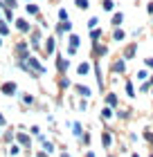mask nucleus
Segmentation results:
<instances>
[{
	"label": "nucleus",
	"instance_id": "3",
	"mask_svg": "<svg viewBox=\"0 0 153 157\" xmlns=\"http://www.w3.org/2000/svg\"><path fill=\"white\" fill-rule=\"evenodd\" d=\"M92 49H95V54H97V56H104V54H106V47H104V45H99V43H95Z\"/></svg>",
	"mask_w": 153,
	"mask_h": 157
},
{
	"label": "nucleus",
	"instance_id": "12",
	"mask_svg": "<svg viewBox=\"0 0 153 157\" xmlns=\"http://www.w3.org/2000/svg\"><path fill=\"white\" fill-rule=\"evenodd\" d=\"M90 38H92L95 43H97V40L101 38V32H99V29H92V34H90Z\"/></svg>",
	"mask_w": 153,
	"mask_h": 157
},
{
	"label": "nucleus",
	"instance_id": "10",
	"mask_svg": "<svg viewBox=\"0 0 153 157\" xmlns=\"http://www.w3.org/2000/svg\"><path fill=\"white\" fill-rule=\"evenodd\" d=\"M106 103H111V105H117V97H115L113 92H111V94H106Z\"/></svg>",
	"mask_w": 153,
	"mask_h": 157
},
{
	"label": "nucleus",
	"instance_id": "11",
	"mask_svg": "<svg viewBox=\"0 0 153 157\" xmlns=\"http://www.w3.org/2000/svg\"><path fill=\"white\" fill-rule=\"evenodd\" d=\"M45 49H47V54H52V52H54V38H50V40H47Z\"/></svg>",
	"mask_w": 153,
	"mask_h": 157
},
{
	"label": "nucleus",
	"instance_id": "15",
	"mask_svg": "<svg viewBox=\"0 0 153 157\" xmlns=\"http://www.w3.org/2000/svg\"><path fill=\"white\" fill-rule=\"evenodd\" d=\"M113 7H115V5H113V0H104V9H106V11H111Z\"/></svg>",
	"mask_w": 153,
	"mask_h": 157
},
{
	"label": "nucleus",
	"instance_id": "27",
	"mask_svg": "<svg viewBox=\"0 0 153 157\" xmlns=\"http://www.w3.org/2000/svg\"><path fill=\"white\" fill-rule=\"evenodd\" d=\"M2 126H5V117H2V115H0V128H2Z\"/></svg>",
	"mask_w": 153,
	"mask_h": 157
},
{
	"label": "nucleus",
	"instance_id": "21",
	"mask_svg": "<svg viewBox=\"0 0 153 157\" xmlns=\"http://www.w3.org/2000/svg\"><path fill=\"white\" fill-rule=\"evenodd\" d=\"M77 5L81 7V9H86V7H88V0H77Z\"/></svg>",
	"mask_w": 153,
	"mask_h": 157
},
{
	"label": "nucleus",
	"instance_id": "20",
	"mask_svg": "<svg viewBox=\"0 0 153 157\" xmlns=\"http://www.w3.org/2000/svg\"><path fill=\"white\" fill-rule=\"evenodd\" d=\"M59 18H61V20H68V11L61 9V11H59Z\"/></svg>",
	"mask_w": 153,
	"mask_h": 157
},
{
	"label": "nucleus",
	"instance_id": "19",
	"mask_svg": "<svg viewBox=\"0 0 153 157\" xmlns=\"http://www.w3.org/2000/svg\"><path fill=\"white\" fill-rule=\"evenodd\" d=\"M27 11H30V13H38V7H36V5H30V7H27Z\"/></svg>",
	"mask_w": 153,
	"mask_h": 157
},
{
	"label": "nucleus",
	"instance_id": "30",
	"mask_svg": "<svg viewBox=\"0 0 153 157\" xmlns=\"http://www.w3.org/2000/svg\"><path fill=\"white\" fill-rule=\"evenodd\" d=\"M151 157H153V155H151Z\"/></svg>",
	"mask_w": 153,
	"mask_h": 157
},
{
	"label": "nucleus",
	"instance_id": "16",
	"mask_svg": "<svg viewBox=\"0 0 153 157\" xmlns=\"http://www.w3.org/2000/svg\"><path fill=\"white\" fill-rule=\"evenodd\" d=\"M101 117H104V119H111V117H113L111 108H104V112H101Z\"/></svg>",
	"mask_w": 153,
	"mask_h": 157
},
{
	"label": "nucleus",
	"instance_id": "5",
	"mask_svg": "<svg viewBox=\"0 0 153 157\" xmlns=\"http://www.w3.org/2000/svg\"><path fill=\"white\" fill-rule=\"evenodd\" d=\"M111 144H113V135L108 132V130H104V146L111 148Z\"/></svg>",
	"mask_w": 153,
	"mask_h": 157
},
{
	"label": "nucleus",
	"instance_id": "24",
	"mask_svg": "<svg viewBox=\"0 0 153 157\" xmlns=\"http://www.w3.org/2000/svg\"><path fill=\"white\" fill-rule=\"evenodd\" d=\"M72 130H74V135H81V126L74 124V128H72Z\"/></svg>",
	"mask_w": 153,
	"mask_h": 157
},
{
	"label": "nucleus",
	"instance_id": "18",
	"mask_svg": "<svg viewBox=\"0 0 153 157\" xmlns=\"http://www.w3.org/2000/svg\"><path fill=\"white\" fill-rule=\"evenodd\" d=\"M126 92H128V97H133V94H135V92H133V85H131V81L126 83Z\"/></svg>",
	"mask_w": 153,
	"mask_h": 157
},
{
	"label": "nucleus",
	"instance_id": "7",
	"mask_svg": "<svg viewBox=\"0 0 153 157\" xmlns=\"http://www.w3.org/2000/svg\"><path fill=\"white\" fill-rule=\"evenodd\" d=\"M74 88H77V92H79V94H83V97H90V90L86 88V85H74Z\"/></svg>",
	"mask_w": 153,
	"mask_h": 157
},
{
	"label": "nucleus",
	"instance_id": "2",
	"mask_svg": "<svg viewBox=\"0 0 153 157\" xmlns=\"http://www.w3.org/2000/svg\"><path fill=\"white\" fill-rule=\"evenodd\" d=\"M133 56H135V45H128L124 49V59H133Z\"/></svg>",
	"mask_w": 153,
	"mask_h": 157
},
{
	"label": "nucleus",
	"instance_id": "13",
	"mask_svg": "<svg viewBox=\"0 0 153 157\" xmlns=\"http://www.w3.org/2000/svg\"><path fill=\"white\" fill-rule=\"evenodd\" d=\"M79 74H88V63H81V65H79V70H77Z\"/></svg>",
	"mask_w": 153,
	"mask_h": 157
},
{
	"label": "nucleus",
	"instance_id": "28",
	"mask_svg": "<svg viewBox=\"0 0 153 157\" xmlns=\"http://www.w3.org/2000/svg\"><path fill=\"white\" fill-rule=\"evenodd\" d=\"M149 13H153V2H151V5H149Z\"/></svg>",
	"mask_w": 153,
	"mask_h": 157
},
{
	"label": "nucleus",
	"instance_id": "25",
	"mask_svg": "<svg viewBox=\"0 0 153 157\" xmlns=\"http://www.w3.org/2000/svg\"><path fill=\"white\" fill-rule=\"evenodd\" d=\"M95 25H97V18H90V20H88V27H90V29H92V27H95Z\"/></svg>",
	"mask_w": 153,
	"mask_h": 157
},
{
	"label": "nucleus",
	"instance_id": "1",
	"mask_svg": "<svg viewBox=\"0 0 153 157\" xmlns=\"http://www.w3.org/2000/svg\"><path fill=\"white\" fill-rule=\"evenodd\" d=\"M0 90H2V94H14V92H16V83H2V88H0Z\"/></svg>",
	"mask_w": 153,
	"mask_h": 157
},
{
	"label": "nucleus",
	"instance_id": "6",
	"mask_svg": "<svg viewBox=\"0 0 153 157\" xmlns=\"http://www.w3.org/2000/svg\"><path fill=\"white\" fill-rule=\"evenodd\" d=\"M18 144H23V146H30V144H32V139L27 137V135H20V132H18Z\"/></svg>",
	"mask_w": 153,
	"mask_h": 157
},
{
	"label": "nucleus",
	"instance_id": "8",
	"mask_svg": "<svg viewBox=\"0 0 153 157\" xmlns=\"http://www.w3.org/2000/svg\"><path fill=\"white\" fill-rule=\"evenodd\" d=\"M113 72H117V74L124 72V61H117V63H115V65H113Z\"/></svg>",
	"mask_w": 153,
	"mask_h": 157
},
{
	"label": "nucleus",
	"instance_id": "22",
	"mask_svg": "<svg viewBox=\"0 0 153 157\" xmlns=\"http://www.w3.org/2000/svg\"><path fill=\"white\" fill-rule=\"evenodd\" d=\"M113 23H115V25H119V23H122V13H115V18H113Z\"/></svg>",
	"mask_w": 153,
	"mask_h": 157
},
{
	"label": "nucleus",
	"instance_id": "23",
	"mask_svg": "<svg viewBox=\"0 0 153 157\" xmlns=\"http://www.w3.org/2000/svg\"><path fill=\"white\" fill-rule=\"evenodd\" d=\"M140 90H142V92H149V90H151V83H142Z\"/></svg>",
	"mask_w": 153,
	"mask_h": 157
},
{
	"label": "nucleus",
	"instance_id": "4",
	"mask_svg": "<svg viewBox=\"0 0 153 157\" xmlns=\"http://www.w3.org/2000/svg\"><path fill=\"white\" fill-rule=\"evenodd\" d=\"M56 65H59V72H65V70H68V61L59 56V59H56Z\"/></svg>",
	"mask_w": 153,
	"mask_h": 157
},
{
	"label": "nucleus",
	"instance_id": "9",
	"mask_svg": "<svg viewBox=\"0 0 153 157\" xmlns=\"http://www.w3.org/2000/svg\"><path fill=\"white\" fill-rule=\"evenodd\" d=\"M16 27H18L20 32H30V25H27L25 20H18V23H16Z\"/></svg>",
	"mask_w": 153,
	"mask_h": 157
},
{
	"label": "nucleus",
	"instance_id": "29",
	"mask_svg": "<svg viewBox=\"0 0 153 157\" xmlns=\"http://www.w3.org/2000/svg\"><path fill=\"white\" fill-rule=\"evenodd\" d=\"M61 157H68V155H65V153H63V155H61Z\"/></svg>",
	"mask_w": 153,
	"mask_h": 157
},
{
	"label": "nucleus",
	"instance_id": "14",
	"mask_svg": "<svg viewBox=\"0 0 153 157\" xmlns=\"http://www.w3.org/2000/svg\"><path fill=\"white\" fill-rule=\"evenodd\" d=\"M113 38H115V40H122V38H124V32H122V29H115Z\"/></svg>",
	"mask_w": 153,
	"mask_h": 157
},
{
	"label": "nucleus",
	"instance_id": "26",
	"mask_svg": "<svg viewBox=\"0 0 153 157\" xmlns=\"http://www.w3.org/2000/svg\"><path fill=\"white\" fill-rule=\"evenodd\" d=\"M147 65H149V67H153V59H147Z\"/></svg>",
	"mask_w": 153,
	"mask_h": 157
},
{
	"label": "nucleus",
	"instance_id": "17",
	"mask_svg": "<svg viewBox=\"0 0 153 157\" xmlns=\"http://www.w3.org/2000/svg\"><path fill=\"white\" fill-rule=\"evenodd\" d=\"M0 34H2V36H7V34H9V27H7V25H2V23H0Z\"/></svg>",
	"mask_w": 153,
	"mask_h": 157
}]
</instances>
